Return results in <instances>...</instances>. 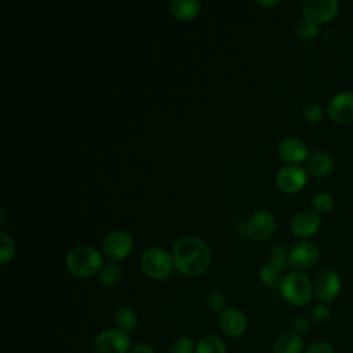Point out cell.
<instances>
[{
    "label": "cell",
    "instance_id": "cell-1",
    "mask_svg": "<svg viewBox=\"0 0 353 353\" xmlns=\"http://www.w3.org/2000/svg\"><path fill=\"white\" fill-rule=\"evenodd\" d=\"M175 269L185 276L204 273L211 262V250L205 241L196 236H183L172 247Z\"/></svg>",
    "mask_w": 353,
    "mask_h": 353
},
{
    "label": "cell",
    "instance_id": "cell-2",
    "mask_svg": "<svg viewBox=\"0 0 353 353\" xmlns=\"http://www.w3.org/2000/svg\"><path fill=\"white\" fill-rule=\"evenodd\" d=\"M66 268L77 277H91L102 269V255L91 245H77L72 248L65 259Z\"/></svg>",
    "mask_w": 353,
    "mask_h": 353
},
{
    "label": "cell",
    "instance_id": "cell-3",
    "mask_svg": "<svg viewBox=\"0 0 353 353\" xmlns=\"http://www.w3.org/2000/svg\"><path fill=\"white\" fill-rule=\"evenodd\" d=\"M281 296L294 306H303L310 299L313 292V284L310 279L299 270L287 273L279 285Z\"/></svg>",
    "mask_w": 353,
    "mask_h": 353
},
{
    "label": "cell",
    "instance_id": "cell-4",
    "mask_svg": "<svg viewBox=\"0 0 353 353\" xmlns=\"http://www.w3.org/2000/svg\"><path fill=\"white\" fill-rule=\"evenodd\" d=\"M139 265L143 273L156 280L167 279L174 266L172 254L161 247H149L146 248L139 258Z\"/></svg>",
    "mask_w": 353,
    "mask_h": 353
},
{
    "label": "cell",
    "instance_id": "cell-5",
    "mask_svg": "<svg viewBox=\"0 0 353 353\" xmlns=\"http://www.w3.org/2000/svg\"><path fill=\"white\" fill-rule=\"evenodd\" d=\"M134 248L132 236L123 229L112 230L106 234L102 243V251L108 259L112 262H119L125 259Z\"/></svg>",
    "mask_w": 353,
    "mask_h": 353
},
{
    "label": "cell",
    "instance_id": "cell-6",
    "mask_svg": "<svg viewBox=\"0 0 353 353\" xmlns=\"http://www.w3.org/2000/svg\"><path fill=\"white\" fill-rule=\"evenodd\" d=\"M131 338L120 328H109L99 332L94 341L95 353H128Z\"/></svg>",
    "mask_w": 353,
    "mask_h": 353
},
{
    "label": "cell",
    "instance_id": "cell-7",
    "mask_svg": "<svg viewBox=\"0 0 353 353\" xmlns=\"http://www.w3.org/2000/svg\"><path fill=\"white\" fill-rule=\"evenodd\" d=\"M342 288V281L335 270L327 269L320 272L313 283V292L316 298L324 303L334 302Z\"/></svg>",
    "mask_w": 353,
    "mask_h": 353
},
{
    "label": "cell",
    "instance_id": "cell-8",
    "mask_svg": "<svg viewBox=\"0 0 353 353\" xmlns=\"http://www.w3.org/2000/svg\"><path fill=\"white\" fill-rule=\"evenodd\" d=\"M276 229L274 215L268 210L255 211L245 222V233L258 241L268 240L272 237Z\"/></svg>",
    "mask_w": 353,
    "mask_h": 353
},
{
    "label": "cell",
    "instance_id": "cell-9",
    "mask_svg": "<svg viewBox=\"0 0 353 353\" xmlns=\"http://www.w3.org/2000/svg\"><path fill=\"white\" fill-rule=\"evenodd\" d=\"M339 6L336 0H306L302 6L305 19L317 25L332 21L338 14Z\"/></svg>",
    "mask_w": 353,
    "mask_h": 353
},
{
    "label": "cell",
    "instance_id": "cell-10",
    "mask_svg": "<svg viewBox=\"0 0 353 353\" xmlns=\"http://www.w3.org/2000/svg\"><path fill=\"white\" fill-rule=\"evenodd\" d=\"M328 116L336 124H349L353 121V91H341L335 94L327 106Z\"/></svg>",
    "mask_w": 353,
    "mask_h": 353
},
{
    "label": "cell",
    "instance_id": "cell-11",
    "mask_svg": "<svg viewBox=\"0 0 353 353\" xmlns=\"http://www.w3.org/2000/svg\"><path fill=\"white\" fill-rule=\"evenodd\" d=\"M307 182V171L301 165H285L276 174V185L285 193H295L301 190Z\"/></svg>",
    "mask_w": 353,
    "mask_h": 353
},
{
    "label": "cell",
    "instance_id": "cell-12",
    "mask_svg": "<svg viewBox=\"0 0 353 353\" xmlns=\"http://www.w3.org/2000/svg\"><path fill=\"white\" fill-rule=\"evenodd\" d=\"M320 251L312 241H299L294 244L288 254V263L295 270L310 269L319 261Z\"/></svg>",
    "mask_w": 353,
    "mask_h": 353
},
{
    "label": "cell",
    "instance_id": "cell-13",
    "mask_svg": "<svg viewBox=\"0 0 353 353\" xmlns=\"http://www.w3.org/2000/svg\"><path fill=\"white\" fill-rule=\"evenodd\" d=\"M320 225H321L320 215L313 210H302L296 212L290 222L291 232L295 236L303 237V239L316 234L317 230L320 229Z\"/></svg>",
    "mask_w": 353,
    "mask_h": 353
},
{
    "label": "cell",
    "instance_id": "cell-14",
    "mask_svg": "<svg viewBox=\"0 0 353 353\" xmlns=\"http://www.w3.org/2000/svg\"><path fill=\"white\" fill-rule=\"evenodd\" d=\"M277 152L285 163H290L294 165L307 160L310 154L306 143L296 137H287L281 139L277 146Z\"/></svg>",
    "mask_w": 353,
    "mask_h": 353
},
{
    "label": "cell",
    "instance_id": "cell-15",
    "mask_svg": "<svg viewBox=\"0 0 353 353\" xmlns=\"http://www.w3.org/2000/svg\"><path fill=\"white\" fill-rule=\"evenodd\" d=\"M219 328L230 338L243 335L247 330V317L237 307H226L219 317Z\"/></svg>",
    "mask_w": 353,
    "mask_h": 353
},
{
    "label": "cell",
    "instance_id": "cell-16",
    "mask_svg": "<svg viewBox=\"0 0 353 353\" xmlns=\"http://www.w3.org/2000/svg\"><path fill=\"white\" fill-rule=\"evenodd\" d=\"M307 171L319 178H324L334 171V159L323 150H313L306 160Z\"/></svg>",
    "mask_w": 353,
    "mask_h": 353
},
{
    "label": "cell",
    "instance_id": "cell-17",
    "mask_svg": "<svg viewBox=\"0 0 353 353\" xmlns=\"http://www.w3.org/2000/svg\"><path fill=\"white\" fill-rule=\"evenodd\" d=\"M274 353H302L303 339L299 334L291 331L277 336L273 346Z\"/></svg>",
    "mask_w": 353,
    "mask_h": 353
},
{
    "label": "cell",
    "instance_id": "cell-18",
    "mask_svg": "<svg viewBox=\"0 0 353 353\" xmlns=\"http://www.w3.org/2000/svg\"><path fill=\"white\" fill-rule=\"evenodd\" d=\"M201 4L197 0H171L170 11L171 14L182 21L193 19L200 12Z\"/></svg>",
    "mask_w": 353,
    "mask_h": 353
},
{
    "label": "cell",
    "instance_id": "cell-19",
    "mask_svg": "<svg viewBox=\"0 0 353 353\" xmlns=\"http://www.w3.org/2000/svg\"><path fill=\"white\" fill-rule=\"evenodd\" d=\"M114 323H116L117 328H120L125 332H130V331L135 330L138 319H137L135 312L131 307L120 306V307H117V310L114 313Z\"/></svg>",
    "mask_w": 353,
    "mask_h": 353
},
{
    "label": "cell",
    "instance_id": "cell-20",
    "mask_svg": "<svg viewBox=\"0 0 353 353\" xmlns=\"http://www.w3.org/2000/svg\"><path fill=\"white\" fill-rule=\"evenodd\" d=\"M196 353H228L225 342L215 336V335H207L203 336L196 343Z\"/></svg>",
    "mask_w": 353,
    "mask_h": 353
},
{
    "label": "cell",
    "instance_id": "cell-21",
    "mask_svg": "<svg viewBox=\"0 0 353 353\" xmlns=\"http://www.w3.org/2000/svg\"><path fill=\"white\" fill-rule=\"evenodd\" d=\"M121 279V268L117 262H109L99 272V281L106 287H114Z\"/></svg>",
    "mask_w": 353,
    "mask_h": 353
},
{
    "label": "cell",
    "instance_id": "cell-22",
    "mask_svg": "<svg viewBox=\"0 0 353 353\" xmlns=\"http://www.w3.org/2000/svg\"><path fill=\"white\" fill-rule=\"evenodd\" d=\"M281 270L274 266L273 263H270L269 261L261 266L259 269V280L266 285V287H270V288H274V287H279L280 283H281Z\"/></svg>",
    "mask_w": 353,
    "mask_h": 353
},
{
    "label": "cell",
    "instance_id": "cell-23",
    "mask_svg": "<svg viewBox=\"0 0 353 353\" xmlns=\"http://www.w3.org/2000/svg\"><path fill=\"white\" fill-rule=\"evenodd\" d=\"M312 207H313V211H316L319 215L320 214H327L334 207V199H332V196L330 193L320 192V193L313 196Z\"/></svg>",
    "mask_w": 353,
    "mask_h": 353
},
{
    "label": "cell",
    "instance_id": "cell-24",
    "mask_svg": "<svg viewBox=\"0 0 353 353\" xmlns=\"http://www.w3.org/2000/svg\"><path fill=\"white\" fill-rule=\"evenodd\" d=\"M14 254H15L14 240L6 232H0V262L6 265L14 258Z\"/></svg>",
    "mask_w": 353,
    "mask_h": 353
},
{
    "label": "cell",
    "instance_id": "cell-25",
    "mask_svg": "<svg viewBox=\"0 0 353 353\" xmlns=\"http://www.w3.org/2000/svg\"><path fill=\"white\" fill-rule=\"evenodd\" d=\"M288 254L290 251L284 245H276L272 248L270 255H269V262L277 266L281 272L287 269L288 263Z\"/></svg>",
    "mask_w": 353,
    "mask_h": 353
},
{
    "label": "cell",
    "instance_id": "cell-26",
    "mask_svg": "<svg viewBox=\"0 0 353 353\" xmlns=\"http://www.w3.org/2000/svg\"><path fill=\"white\" fill-rule=\"evenodd\" d=\"M296 32H298V36L302 39V40H313L314 37H317L319 32H320V26L309 19H302L299 23H298V28H296Z\"/></svg>",
    "mask_w": 353,
    "mask_h": 353
},
{
    "label": "cell",
    "instance_id": "cell-27",
    "mask_svg": "<svg viewBox=\"0 0 353 353\" xmlns=\"http://www.w3.org/2000/svg\"><path fill=\"white\" fill-rule=\"evenodd\" d=\"M303 117L309 121V123H319L323 120L324 117V109L319 102H307L303 109H302Z\"/></svg>",
    "mask_w": 353,
    "mask_h": 353
},
{
    "label": "cell",
    "instance_id": "cell-28",
    "mask_svg": "<svg viewBox=\"0 0 353 353\" xmlns=\"http://www.w3.org/2000/svg\"><path fill=\"white\" fill-rule=\"evenodd\" d=\"M170 353H196V345L190 338L179 336L172 341Z\"/></svg>",
    "mask_w": 353,
    "mask_h": 353
},
{
    "label": "cell",
    "instance_id": "cell-29",
    "mask_svg": "<svg viewBox=\"0 0 353 353\" xmlns=\"http://www.w3.org/2000/svg\"><path fill=\"white\" fill-rule=\"evenodd\" d=\"M207 306L212 310V312H223L225 306H226V296L223 292L221 291H214L211 294L207 295Z\"/></svg>",
    "mask_w": 353,
    "mask_h": 353
},
{
    "label": "cell",
    "instance_id": "cell-30",
    "mask_svg": "<svg viewBox=\"0 0 353 353\" xmlns=\"http://www.w3.org/2000/svg\"><path fill=\"white\" fill-rule=\"evenodd\" d=\"M310 316H312V320L319 323V324H323L325 321L330 320L331 317V309L325 305V303H319V305H314L312 307V312H310Z\"/></svg>",
    "mask_w": 353,
    "mask_h": 353
},
{
    "label": "cell",
    "instance_id": "cell-31",
    "mask_svg": "<svg viewBox=\"0 0 353 353\" xmlns=\"http://www.w3.org/2000/svg\"><path fill=\"white\" fill-rule=\"evenodd\" d=\"M303 353H335V350L331 343L325 341H319L312 343L309 347H306Z\"/></svg>",
    "mask_w": 353,
    "mask_h": 353
},
{
    "label": "cell",
    "instance_id": "cell-32",
    "mask_svg": "<svg viewBox=\"0 0 353 353\" xmlns=\"http://www.w3.org/2000/svg\"><path fill=\"white\" fill-rule=\"evenodd\" d=\"M292 328H294V332H296V334H299V335L303 334V332H306L307 328H309V321H307V319L303 317V316L295 317L294 321H292Z\"/></svg>",
    "mask_w": 353,
    "mask_h": 353
},
{
    "label": "cell",
    "instance_id": "cell-33",
    "mask_svg": "<svg viewBox=\"0 0 353 353\" xmlns=\"http://www.w3.org/2000/svg\"><path fill=\"white\" fill-rule=\"evenodd\" d=\"M128 353H154L153 347H150L146 343H138L130 349Z\"/></svg>",
    "mask_w": 353,
    "mask_h": 353
},
{
    "label": "cell",
    "instance_id": "cell-34",
    "mask_svg": "<svg viewBox=\"0 0 353 353\" xmlns=\"http://www.w3.org/2000/svg\"><path fill=\"white\" fill-rule=\"evenodd\" d=\"M256 3L261 4V6H274V4H279V0H272V1H262V0H258Z\"/></svg>",
    "mask_w": 353,
    "mask_h": 353
},
{
    "label": "cell",
    "instance_id": "cell-35",
    "mask_svg": "<svg viewBox=\"0 0 353 353\" xmlns=\"http://www.w3.org/2000/svg\"><path fill=\"white\" fill-rule=\"evenodd\" d=\"M4 222H6V210L4 208H1V225H4Z\"/></svg>",
    "mask_w": 353,
    "mask_h": 353
}]
</instances>
